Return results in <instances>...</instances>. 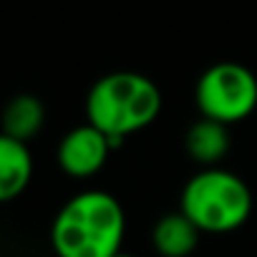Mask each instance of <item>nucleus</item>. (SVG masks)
Returning a JSON list of instances; mask_svg holds the SVG:
<instances>
[{
  "label": "nucleus",
  "instance_id": "nucleus-1",
  "mask_svg": "<svg viewBox=\"0 0 257 257\" xmlns=\"http://www.w3.org/2000/svg\"><path fill=\"white\" fill-rule=\"evenodd\" d=\"M126 232V217L116 197L88 189L71 197L56 214L51 242L58 257H116Z\"/></svg>",
  "mask_w": 257,
  "mask_h": 257
},
{
  "label": "nucleus",
  "instance_id": "nucleus-2",
  "mask_svg": "<svg viewBox=\"0 0 257 257\" xmlns=\"http://www.w3.org/2000/svg\"><path fill=\"white\" fill-rule=\"evenodd\" d=\"M162 111L159 86L134 71H116L101 76L86 96L88 123L111 142V149L121 147L128 134H137Z\"/></svg>",
  "mask_w": 257,
  "mask_h": 257
},
{
  "label": "nucleus",
  "instance_id": "nucleus-3",
  "mask_svg": "<svg viewBox=\"0 0 257 257\" xmlns=\"http://www.w3.org/2000/svg\"><path fill=\"white\" fill-rule=\"evenodd\" d=\"M249 212V187L227 169H199L182 189V214L199 232H232L247 222Z\"/></svg>",
  "mask_w": 257,
  "mask_h": 257
},
{
  "label": "nucleus",
  "instance_id": "nucleus-4",
  "mask_svg": "<svg viewBox=\"0 0 257 257\" xmlns=\"http://www.w3.org/2000/svg\"><path fill=\"white\" fill-rule=\"evenodd\" d=\"M194 101L202 111V118L217 121L222 126L242 121L257 106V78L242 63H214L199 76Z\"/></svg>",
  "mask_w": 257,
  "mask_h": 257
},
{
  "label": "nucleus",
  "instance_id": "nucleus-5",
  "mask_svg": "<svg viewBox=\"0 0 257 257\" xmlns=\"http://www.w3.org/2000/svg\"><path fill=\"white\" fill-rule=\"evenodd\" d=\"M108 152H111V142L91 123H83V126L71 128L61 139L56 157H58V167L68 177L86 179L103 169Z\"/></svg>",
  "mask_w": 257,
  "mask_h": 257
},
{
  "label": "nucleus",
  "instance_id": "nucleus-6",
  "mask_svg": "<svg viewBox=\"0 0 257 257\" xmlns=\"http://www.w3.org/2000/svg\"><path fill=\"white\" fill-rule=\"evenodd\" d=\"M33 177V157L28 144L0 134V202H11L28 187Z\"/></svg>",
  "mask_w": 257,
  "mask_h": 257
},
{
  "label": "nucleus",
  "instance_id": "nucleus-7",
  "mask_svg": "<svg viewBox=\"0 0 257 257\" xmlns=\"http://www.w3.org/2000/svg\"><path fill=\"white\" fill-rule=\"evenodd\" d=\"M184 149H187L189 159L197 162L202 169H214L217 162H222L229 152L227 126L209 121V118L194 121L184 134Z\"/></svg>",
  "mask_w": 257,
  "mask_h": 257
},
{
  "label": "nucleus",
  "instance_id": "nucleus-8",
  "mask_svg": "<svg viewBox=\"0 0 257 257\" xmlns=\"http://www.w3.org/2000/svg\"><path fill=\"white\" fill-rule=\"evenodd\" d=\"M43 121H46L43 101L38 96H33V93H18L3 108V116H0V126H3V132H0V134L28 144L43 128Z\"/></svg>",
  "mask_w": 257,
  "mask_h": 257
},
{
  "label": "nucleus",
  "instance_id": "nucleus-9",
  "mask_svg": "<svg viewBox=\"0 0 257 257\" xmlns=\"http://www.w3.org/2000/svg\"><path fill=\"white\" fill-rule=\"evenodd\" d=\"M152 242L162 257H187L199 242V229L182 212H172L154 224Z\"/></svg>",
  "mask_w": 257,
  "mask_h": 257
},
{
  "label": "nucleus",
  "instance_id": "nucleus-10",
  "mask_svg": "<svg viewBox=\"0 0 257 257\" xmlns=\"http://www.w3.org/2000/svg\"><path fill=\"white\" fill-rule=\"evenodd\" d=\"M116 257H132V254H123V252H121V254H116Z\"/></svg>",
  "mask_w": 257,
  "mask_h": 257
}]
</instances>
